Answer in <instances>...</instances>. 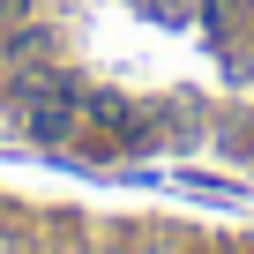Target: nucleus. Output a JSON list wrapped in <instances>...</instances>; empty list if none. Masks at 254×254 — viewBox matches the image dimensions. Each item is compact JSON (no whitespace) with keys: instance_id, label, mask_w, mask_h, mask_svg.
Instances as JSON below:
<instances>
[{"instance_id":"7ed1b4c3","label":"nucleus","mask_w":254,"mask_h":254,"mask_svg":"<svg viewBox=\"0 0 254 254\" xmlns=\"http://www.w3.org/2000/svg\"><path fill=\"white\" fill-rule=\"evenodd\" d=\"M112 254H135V247H112Z\"/></svg>"},{"instance_id":"f03ea898","label":"nucleus","mask_w":254,"mask_h":254,"mask_svg":"<svg viewBox=\"0 0 254 254\" xmlns=\"http://www.w3.org/2000/svg\"><path fill=\"white\" fill-rule=\"evenodd\" d=\"M0 254H30V239H23V232H8V224H0Z\"/></svg>"},{"instance_id":"f257e3e1","label":"nucleus","mask_w":254,"mask_h":254,"mask_svg":"<svg viewBox=\"0 0 254 254\" xmlns=\"http://www.w3.org/2000/svg\"><path fill=\"white\" fill-rule=\"evenodd\" d=\"M23 120H30V135H38V142H60V135H67V97H38Z\"/></svg>"}]
</instances>
